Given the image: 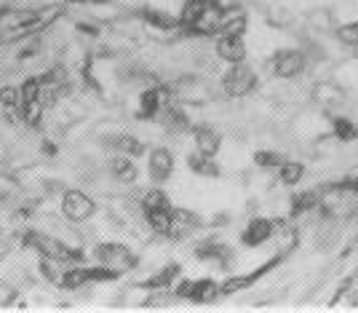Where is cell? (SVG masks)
<instances>
[{
    "label": "cell",
    "instance_id": "1",
    "mask_svg": "<svg viewBox=\"0 0 358 313\" xmlns=\"http://www.w3.org/2000/svg\"><path fill=\"white\" fill-rule=\"evenodd\" d=\"M64 8L62 6H45V8H19L11 14H0V41H19V38H30L35 32L45 30L51 22H57V16Z\"/></svg>",
    "mask_w": 358,
    "mask_h": 313
},
{
    "label": "cell",
    "instance_id": "2",
    "mask_svg": "<svg viewBox=\"0 0 358 313\" xmlns=\"http://www.w3.org/2000/svg\"><path fill=\"white\" fill-rule=\"evenodd\" d=\"M24 246L38 249L43 257H51V260H57L62 265H73V263H83V260H86V252H83L80 246H70V244H64V241L51 239V236H45V233H35V230L24 236Z\"/></svg>",
    "mask_w": 358,
    "mask_h": 313
},
{
    "label": "cell",
    "instance_id": "3",
    "mask_svg": "<svg viewBox=\"0 0 358 313\" xmlns=\"http://www.w3.org/2000/svg\"><path fill=\"white\" fill-rule=\"evenodd\" d=\"M94 257L99 265L115 270V273H129L131 268H136V254L123 244H96Z\"/></svg>",
    "mask_w": 358,
    "mask_h": 313
},
{
    "label": "cell",
    "instance_id": "4",
    "mask_svg": "<svg viewBox=\"0 0 358 313\" xmlns=\"http://www.w3.org/2000/svg\"><path fill=\"white\" fill-rule=\"evenodd\" d=\"M254 86H257V75H254L252 67H246L243 62L230 64V70L222 75V89H224V94L233 97V99H241V97L252 94Z\"/></svg>",
    "mask_w": 358,
    "mask_h": 313
},
{
    "label": "cell",
    "instance_id": "5",
    "mask_svg": "<svg viewBox=\"0 0 358 313\" xmlns=\"http://www.w3.org/2000/svg\"><path fill=\"white\" fill-rule=\"evenodd\" d=\"M120 273L105 268H64L62 276V286L64 289H78V286H86V284H102V281H115Z\"/></svg>",
    "mask_w": 358,
    "mask_h": 313
},
{
    "label": "cell",
    "instance_id": "6",
    "mask_svg": "<svg viewBox=\"0 0 358 313\" xmlns=\"http://www.w3.org/2000/svg\"><path fill=\"white\" fill-rule=\"evenodd\" d=\"M94 211H96V204L83 190H67L62 195V214L70 223H86L89 217H94Z\"/></svg>",
    "mask_w": 358,
    "mask_h": 313
},
{
    "label": "cell",
    "instance_id": "7",
    "mask_svg": "<svg viewBox=\"0 0 358 313\" xmlns=\"http://www.w3.org/2000/svg\"><path fill=\"white\" fill-rule=\"evenodd\" d=\"M281 260H284V254H278V257H273V260H268L265 265H259L257 270H252L249 276H230L227 281L220 284V295H236V292H241V289H249L254 281H259L268 270L278 268L281 265Z\"/></svg>",
    "mask_w": 358,
    "mask_h": 313
},
{
    "label": "cell",
    "instance_id": "8",
    "mask_svg": "<svg viewBox=\"0 0 358 313\" xmlns=\"http://www.w3.org/2000/svg\"><path fill=\"white\" fill-rule=\"evenodd\" d=\"M305 70V54L297 51V48H281L275 57H273V73L278 78H297Z\"/></svg>",
    "mask_w": 358,
    "mask_h": 313
},
{
    "label": "cell",
    "instance_id": "9",
    "mask_svg": "<svg viewBox=\"0 0 358 313\" xmlns=\"http://www.w3.org/2000/svg\"><path fill=\"white\" fill-rule=\"evenodd\" d=\"M177 298L193 300V302H211L220 298V284L211 279H198V281H182L177 286Z\"/></svg>",
    "mask_w": 358,
    "mask_h": 313
},
{
    "label": "cell",
    "instance_id": "10",
    "mask_svg": "<svg viewBox=\"0 0 358 313\" xmlns=\"http://www.w3.org/2000/svg\"><path fill=\"white\" fill-rule=\"evenodd\" d=\"M195 257H198V260H209V263H217L220 268H230V263H233L236 252H233L230 246L220 244L217 239H206V241H201V244L195 246Z\"/></svg>",
    "mask_w": 358,
    "mask_h": 313
},
{
    "label": "cell",
    "instance_id": "11",
    "mask_svg": "<svg viewBox=\"0 0 358 313\" xmlns=\"http://www.w3.org/2000/svg\"><path fill=\"white\" fill-rule=\"evenodd\" d=\"M148 172H150V179L158 182V185L171 177L174 174V155H171V150L166 148L152 150L148 158Z\"/></svg>",
    "mask_w": 358,
    "mask_h": 313
},
{
    "label": "cell",
    "instance_id": "12",
    "mask_svg": "<svg viewBox=\"0 0 358 313\" xmlns=\"http://www.w3.org/2000/svg\"><path fill=\"white\" fill-rule=\"evenodd\" d=\"M275 236V225L270 223V220H262V217H257L252 223L246 225V230L241 233V241H243V246H262V244H268L270 239Z\"/></svg>",
    "mask_w": 358,
    "mask_h": 313
},
{
    "label": "cell",
    "instance_id": "13",
    "mask_svg": "<svg viewBox=\"0 0 358 313\" xmlns=\"http://www.w3.org/2000/svg\"><path fill=\"white\" fill-rule=\"evenodd\" d=\"M193 134H195V150L201 155L214 158L220 153V148H222V137H220V132H214L211 126H195Z\"/></svg>",
    "mask_w": 358,
    "mask_h": 313
},
{
    "label": "cell",
    "instance_id": "14",
    "mask_svg": "<svg viewBox=\"0 0 358 313\" xmlns=\"http://www.w3.org/2000/svg\"><path fill=\"white\" fill-rule=\"evenodd\" d=\"M217 57L227 64H238V62L246 60V46H243V38H230V35H220L217 41Z\"/></svg>",
    "mask_w": 358,
    "mask_h": 313
},
{
    "label": "cell",
    "instance_id": "15",
    "mask_svg": "<svg viewBox=\"0 0 358 313\" xmlns=\"http://www.w3.org/2000/svg\"><path fill=\"white\" fill-rule=\"evenodd\" d=\"M110 174L123 182V185H129V182H136L139 177V169L134 166V158H129V155H118V158H113L110 161Z\"/></svg>",
    "mask_w": 358,
    "mask_h": 313
},
{
    "label": "cell",
    "instance_id": "16",
    "mask_svg": "<svg viewBox=\"0 0 358 313\" xmlns=\"http://www.w3.org/2000/svg\"><path fill=\"white\" fill-rule=\"evenodd\" d=\"M187 169L193 174H198V177H220V166L214 164V158L201 155L198 150H195L193 155H187Z\"/></svg>",
    "mask_w": 358,
    "mask_h": 313
},
{
    "label": "cell",
    "instance_id": "17",
    "mask_svg": "<svg viewBox=\"0 0 358 313\" xmlns=\"http://www.w3.org/2000/svg\"><path fill=\"white\" fill-rule=\"evenodd\" d=\"M179 279V265L177 263H171V265H166L161 268L155 276H150L148 281H142L145 289H171V284Z\"/></svg>",
    "mask_w": 358,
    "mask_h": 313
},
{
    "label": "cell",
    "instance_id": "18",
    "mask_svg": "<svg viewBox=\"0 0 358 313\" xmlns=\"http://www.w3.org/2000/svg\"><path fill=\"white\" fill-rule=\"evenodd\" d=\"M110 148L118 150L120 155H129V158H136L145 153V145L131 134H118V137H110Z\"/></svg>",
    "mask_w": 358,
    "mask_h": 313
},
{
    "label": "cell",
    "instance_id": "19",
    "mask_svg": "<svg viewBox=\"0 0 358 313\" xmlns=\"http://www.w3.org/2000/svg\"><path fill=\"white\" fill-rule=\"evenodd\" d=\"M142 19L152 27H158V30H177L179 27V16H171L169 11H161V8H145Z\"/></svg>",
    "mask_w": 358,
    "mask_h": 313
},
{
    "label": "cell",
    "instance_id": "20",
    "mask_svg": "<svg viewBox=\"0 0 358 313\" xmlns=\"http://www.w3.org/2000/svg\"><path fill=\"white\" fill-rule=\"evenodd\" d=\"M331 134H334V139L337 142H353V139H358V126L353 123L350 118H343V116H337V118L331 120Z\"/></svg>",
    "mask_w": 358,
    "mask_h": 313
},
{
    "label": "cell",
    "instance_id": "21",
    "mask_svg": "<svg viewBox=\"0 0 358 313\" xmlns=\"http://www.w3.org/2000/svg\"><path fill=\"white\" fill-rule=\"evenodd\" d=\"M275 172H278V179L284 185H299V179L305 177V166L299 164V161H284Z\"/></svg>",
    "mask_w": 358,
    "mask_h": 313
},
{
    "label": "cell",
    "instance_id": "22",
    "mask_svg": "<svg viewBox=\"0 0 358 313\" xmlns=\"http://www.w3.org/2000/svg\"><path fill=\"white\" fill-rule=\"evenodd\" d=\"M171 201L161 188H150L148 193L142 195V211H158V209H169Z\"/></svg>",
    "mask_w": 358,
    "mask_h": 313
},
{
    "label": "cell",
    "instance_id": "23",
    "mask_svg": "<svg viewBox=\"0 0 358 313\" xmlns=\"http://www.w3.org/2000/svg\"><path fill=\"white\" fill-rule=\"evenodd\" d=\"M254 164L259 166V169L273 172V169H278V166L284 164V158H281L278 153H273V150H259V153L254 155Z\"/></svg>",
    "mask_w": 358,
    "mask_h": 313
},
{
    "label": "cell",
    "instance_id": "24",
    "mask_svg": "<svg viewBox=\"0 0 358 313\" xmlns=\"http://www.w3.org/2000/svg\"><path fill=\"white\" fill-rule=\"evenodd\" d=\"M0 104H3L6 110H16V107H19V89L3 86V89H0Z\"/></svg>",
    "mask_w": 358,
    "mask_h": 313
},
{
    "label": "cell",
    "instance_id": "25",
    "mask_svg": "<svg viewBox=\"0 0 358 313\" xmlns=\"http://www.w3.org/2000/svg\"><path fill=\"white\" fill-rule=\"evenodd\" d=\"M337 35H340V41L348 46H358V22H353V25H345V27H340L337 30Z\"/></svg>",
    "mask_w": 358,
    "mask_h": 313
}]
</instances>
